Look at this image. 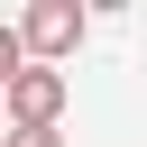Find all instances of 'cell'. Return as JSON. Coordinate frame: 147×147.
Returning a JSON list of instances; mask_svg holds the SVG:
<instances>
[{"instance_id":"cell-1","label":"cell","mask_w":147,"mask_h":147,"mask_svg":"<svg viewBox=\"0 0 147 147\" xmlns=\"http://www.w3.org/2000/svg\"><path fill=\"white\" fill-rule=\"evenodd\" d=\"M83 28H92V18H83L74 0H28V9H18V37H28V55H37V64L74 55V46H83Z\"/></svg>"},{"instance_id":"cell-2","label":"cell","mask_w":147,"mask_h":147,"mask_svg":"<svg viewBox=\"0 0 147 147\" xmlns=\"http://www.w3.org/2000/svg\"><path fill=\"white\" fill-rule=\"evenodd\" d=\"M0 101H9V129H55V119H64V101H74V83H64L55 64H28Z\"/></svg>"},{"instance_id":"cell-3","label":"cell","mask_w":147,"mask_h":147,"mask_svg":"<svg viewBox=\"0 0 147 147\" xmlns=\"http://www.w3.org/2000/svg\"><path fill=\"white\" fill-rule=\"evenodd\" d=\"M9 147H64L55 129H9Z\"/></svg>"}]
</instances>
